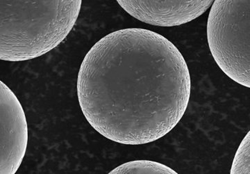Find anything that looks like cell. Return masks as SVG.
Masks as SVG:
<instances>
[{"label": "cell", "instance_id": "obj_6", "mask_svg": "<svg viewBox=\"0 0 250 174\" xmlns=\"http://www.w3.org/2000/svg\"><path fill=\"white\" fill-rule=\"evenodd\" d=\"M109 174H177L175 171L167 166L149 160H136L126 162L116 167Z\"/></svg>", "mask_w": 250, "mask_h": 174}, {"label": "cell", "instance_id": "obj_7", "mask_svg": "<svg viewBox=\"0 0 250 174\" xmlns=\"http://www.w3.org/2000/svg\"><path fill=\"white\" fill-rule=\"evenodd\" d=\"M231 174H250V132L243 139L231 166Z\"/></svg>", "mask_w": 250, "mask_h": 174}, {"label": "cell", "instance_id": "obj_4", "mask_svg": "<svg viewBox=\"0 0 250 174\" xmlns=\"http://www.w3.org/2000/svg\"><path fill=\"white\" fill-rule=\"evenodd\" d=\"M28 127L19 100L0 82V174H14L25 155Z\"/></svg>", "mask_w": 250, "mask_h": 174}, {"label": "cell", "instance_id": "obj_3", "mask_svg": "<svg viewBox=\"0 0 250 174\" xmlns=\"http://www.w3.org/2000/svg\"><path fill=\"white\" fill-rule=\"evenodd\" d=\"M207 39L220 68L233 81L250 87V1H213Z\"/></svg>", "mask_w": 250, "mask_h": 174}, {"label": "cell", "instance_id": "obj_5", "mask_svg": "<svg viewBox=\"0 0 250 174\" xmlns=\"http://www.w3.org/2000/svg\"><path fill=\"white\" fill-rule=\"evenodd\" d=\"M213 1H118V3L126 13L141 22L168 27L191 22L205 14Z\"/></svg>", "mask_w": 250, "mask_h": 174}, {"label": "cell", "instance_id": "obj_1", "mask_svg": "<svg viewBox=\"0 0 250 174\" xmlns=\"http://www.w3.org/2000/svg\"><path fill=\"white\" fill-rule=\"evenodd\" d=\"M82 113L97 132L125 145L168 134L188 106L185 59L161 34L129 28L105 36L85 56L77 83Z\"/></svg>", "mask_w": 250, "mask_h": 174}, {"label": "cell", "instance_id": "obj_2", "mask_svg": "<svg viewBox=\"0 0 250 174\" xmlns=\"http://www.w3.org/2000/svg\"><path fill=\"white\" fill-rule=\"evenodd\" d=\"M82 1H0V59L37 58L67 37L80 15Z\"/></svg>", "mask_w": 250, "mask_h": 174}]
</instances>
